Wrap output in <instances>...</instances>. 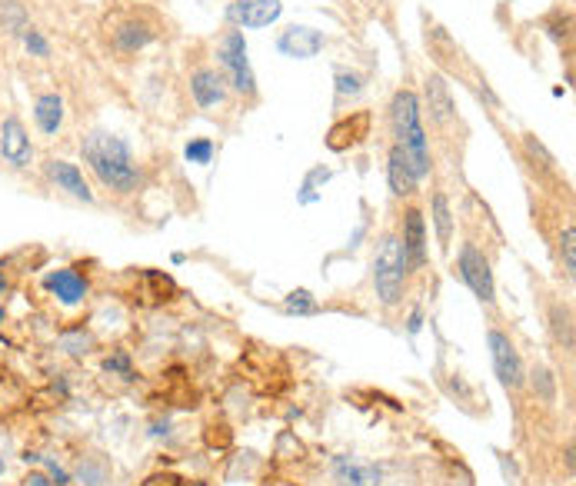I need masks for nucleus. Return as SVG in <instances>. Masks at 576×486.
<instances>
[{"mask_svg": "<svg viewBox=\"0 0 576 486\" xmlns=\"http://www.w3.org/2000/svg\"><path fill=\"white\" fill-rule=\"evenodd\" d=\"M0 160L14 170H27L34 164V143L17 113H7L0 123Z\"/></svg>", "mask_w": 576, "mask_h": 486, "instance_id": "obj_8", "label": "nucleus"}, {"mask_svg": "<svg viewBox=\"0 0 576 486\" xmlns=\"http://www.w3.org/2000/svg\"><path fill=\"white\" fill-rule=\"evenodd\" d=\"M0 20H4V27H7L10 34H17V37L30 27V24H27V10L20 7L17 0H4V4H0Z\"/></svg>", "mask_w": 576, "mask_h": 486, "instance_id": "obj_24", "label": "nucleus"}, {"mask_svg": "<svg viewBox=\"0 0 576 486\" xmlns=\"http://www.w3.org/2000/svg\"><path fill=\"white\" fill-rule=\"evenodd\" d=\"M390 127H393V137L400 143V150L410 160V170H414L416 184L430 177V137L424 131V107H420V97L414 90H397L393 100H390Z\"/></svg>", "mask_w": 576, "mask_h": 486, "instance_id": "obj_2", "label": "nucleus"}, {"mask_svg": "<svg viewBox=\"0 0 576 486\" xmlns=\"http://www.w3.org/2000/svg\"><path fill=\"white\" fill-rule=\"evenodd\" d=\"M323 44H327V37L313 27H290L280 34V40H277L280 54L297 57V60H310V57H317L323 50Z\"/></svg>", "mask_w": 576, "mask_h": 486, "instance_id": "obj_16", "label": "nucleus"}, {"mask_svg": "<svg viewBox=\"0 0 576 486\" xmlns=\"http://www.w3.org/2000/svg\"><path fill=\"white\" fill-rule=\"evenodd\" d=\"M420 327H424V310L414 307V313H410V320H406V330H410V337H416V333H420Z\"/></svg>", "mask_w": 576, "mask_h": 486, "instance_id": "obj_34", "label": "nucleus"}, {"mask_svg": "<svg viewBox=\"0 0 576 486\" xmlns=\"http://www.w3.org/2000/svg\"><path fill=\"white\" fill-rule=\"evenodd\" d=\"M523 147H527L529 157L539 160V164H543V167H547V170L557 167V160H553V153H550V150L543 147V143H539L537 137H533V133H527V137H523Z\"/></svg>", "mask_w": 576, "mask_h": 486, "instance_id": "obj_29", "label": "nucleus"}, {"mask_svg": "<svg viewBox=\"0 0 576 486\" xmlns=\"http://www.w3.org/2000/svg\"><path fill=\"white\" fill-rule=\"evenodd\" d=\"M20 40H24V48L30 50L34 57H50V44H47V37L40 34L37 27H27L24 34H20Z\"/></svg>", "mask_w": 576, "mask_h": 486, "instance_id": "obj_27", "label": "nucleus"}, {"mask_svg": "<svg viewBox=\"0 0 576 486\" xmlns=\"http://www.w3.org/2000/svg\"><path fill=\"white\" fill-rule=\"evenodd\" d=\"M80 153L84 164L94 170V177L114 194H133L141 187V167L133 160L127 141H120L110 131H90L80 141Z\"/></svg>", "mask_w": 576, "mask_h": 486, "instance_id": "obj_1", "label": "nucleus"}, {"mask_svg": "<svg viewBox=\"0 0 576 486\" xmlns=\"http://www.w3.org/2000/svg\"><path fill=\"white\" fill-rule=\"evenodd\" d=\"M0 320H4V307H0Z\"/></svg>", "mask_w": 576, "mask_h": 486, "instance_id": "obj_38", "label": "nucleus"}, {"mask_svg": "<svg viewBox=\"0 0 576 486\" xmlns=\"http://www.w3.org/2000/svg\"><path fill=\"white\" fill-rule=\"evenodd\" d=\"M183 153H187L190 164H210V157H214V141H210V137H200V141H190Z\"/></svg>", "mask_w": 576, "mask_h": 486, "instance_id": "obj_28", "label": "nucleus"}, {"mask_svg": "<svg viewBox=\"0 0 576 486\" xmlns=\"http://www.w3.org/2000/svg\"><path fill=\"white\" fill-rule=\"evenodd\" d=\"M560 260H563L567 280H573V273H576V227L573 224H567L560 230Z\"/></svg>", "mask_w": 576, "mask_h": 486, "instance_id": "obj_23", "label": "nucleus"}, {"mask_svg": "<svg viewBox=\"0 0 576 486\" xmlns=\"http://www.w3.org/2000/svg\"><path fill=\"white\" fill-rule=\"evenodd\" d=\"M4 470H7V463H4V457H0V477H4Z\"/></svg>", "mask_w": 576, "mask_h": 486, "instance_id": "obj_37", "label": "nucleus"}, {"mask_svg": "<svg viewBox=\"0 0 576 486\" xmlns=\"http://www.w3.org/2000/svg\"><path fill=\"white\" fill-rule=\"evenodd\" d=\"M217 64H220V74L227 77L230 90L246 97V100H254L257 77H254V70H250V60H246V40H244V30L240 27L224 30V37H220V44H217Z\"/></svg>", "mask_w": 576, "mask_h": 486, "instance_id": "obj_4", "label": "nucleus"}, {"mask_svg": "<svg viewBox=\"0 0 576 486\" xmlns=\"http://www.w3.org/2000/svg\"><path fill=\"white\" fill-rule=\"evenodd\" d=\"M44 287L47 293L64 303V307H77V303H84L87 293H90V283H87L84 273H77L74 267H60V270H50L44 277Z\"/></svg>", "mask_w": 576, "mask_h": 486, "instance_id": "obj_15", "label": "nucleus"}, {"mask_svg": "<svg viewBox=\"0 0 576 486\" xmlns=\"http://www.w3.org/2000/svg\"><path fill=\"white\" fill-rule=\"evenodd\" d=\"M107 37L120 54H137L161 37V24L147 10H120L107 20Z\"/></svg>", "mask_w": 576, "mask_h": 486, "instance_id": "obj_5", "label": "nucleus"}, {"mask_svg": "<svg viewBox=\"0 0 576 486\" xmlns=\"http://www.w3.org/2000/svg\"><path fill=\"white\" fill-rule=\"evenodd\" d=\"M430 214H434L440 250H450V240H454V210H450V200H446L444 190H436L434 194V200H430Z\"/></svg>", "mask_w": 576, "mask_h": 486, "instance_id": "obj_20", "label": "nucleus"}, {"mask_svg": "<svg viewBox=\"0 0 576 486\" xmlns=\"http://www.w3.org/2000/svg\"><path fill=\"white\" fill-rule=\"evenodd\" d=\"M60 346H64L67 354L80 356V354H87V346H90V337H84V333H77V337H64V340H60Z\"/></svg>", "mask_w": 576, "mask_h": 486, "instance_id": "obj_33", "label": "nucleus"}, {"mask_svg": "<svg viewBox=\"0 0 576 486\" xmlns=\"http://www.w3.org/2000/svg\"><path fill=\"white\" fill-rule=\"evenodd\" d=\"M360 90H363V84H360V74H347V70H340L337 74V97H357Z\"/></svg>", "mask_w": 576, "mask_h": 486, "instance_id": "obj_31", "label": "nucleus"}, {"mask_svg": "<svg viewBox=\"0 0 576 486\" xmlns=\"http://www.w3.org/2000/svg\"><path fill=\"white\" fill-rule=\"evenodd\" d=\"M34 121H37L40 133L54 137V133L64 127V97H60L58 90L40 94L37 100H34Z\"/></svg>", "mask_w": 576, "mask_h": 486, "instance_id": "obj_19", "label": "nucleus"}, {"mask_svg": "<svg viewBox=\"0 0 576 486\" xmlns=\"http://www.w3.org/2000/svg\"><path fill=\"white\" fill-rule=\"evenodd\" d=\"M190 94H194V103H197L200 111H214V107H224L230 97V87H227V77L220 74L217 67H197L194 74H190Z\"/></svg>", "mask_w": 576, "mask_h": 486, "instance_id": "obj_9", "label": "nucleus"}, {"mask_svg": "<svg viewBox=\"0 0 576 486\" xmlns=\"http://www.w3.org/2000/svg\"><path fill=\"white\" fill-rule=\"evenodd\" d=\"M456 273L460 280L473 291V297L480 300L483 307H493L497 303V280H493L490 270V257L477 247L473 240H466L456 253Z\"/></svg>", "mask_w": 576, "mask_h": 486, "instance_id": "obj_6", "label": "nucleus"}, {"mask_svg": "<svg viewBox=\"0 0 576 486\" xmlns=\"http://www.w3.org/2000/svg\"><path fill=\"white\" fill-rule=\"evenodd\" d=\"M44 174H47V180L54 184V187L64 190V194H70L74 200L94 204V190H90V184L84 180V170L77 167V164L60 160V157H50L47 164H44Z\"/></svg>", "mask_w": 576, "mask_h": 486, "instance_id": "obj_12", "label": "nucleus"}, {"mask_svg": "<svg viewBox=\"0 0 576 486\" xmlns=\"http://www.w3.org/2000/svg\"><path fill=\"white\" fill-rule=\"evenodd\" d=\"M400 243L410 260V270H424L426 267V220L420 206H406L403 210V230H400Z\"/></svg>", "mask_w": 576, "mask_h": 486, "instance_id": "obj_11", "label": "nucleus"}, {"mask_svg": "<svg viewBox=\"0 0 576 486\" xmlns=\"http://www.w3.org/2000/svg\"><path fill=\"white\" fill-rule=\"evenodd\" d=\"M74 480L80 486H107L110 483V467H107V460L104 457H84L80 460V467H77Z\"/></svg>", "mask_w": 576, "mask_h": 486, "instance_id": "obj_22", "label": "nucleus"}, {"mask_svg": "<svg viewBox=\"0 0 576 486\" xmlns=\"http://www.w3.org/2000/svg\"><path fill=\"white\" fill-rule=\"evenodd\" d=\"M0 486H4V483H0Z\"/></svg>", "mask_w": 576, "mask_h": 486, "instance_id": "obj_39", "label": "nucleus"}, {"mask_svg": "<svg viewBox=\"0 0 576 486\" xmlns=\"http://www.w3.org/2000/svg\"><path fill=\"white\" fill-rule=\"evenodd\" d=\"M550 330H553V340L560 343V350L573 354V310L567 303H553L550 307Z\"/></svg>", "mask_w": 576, "mask_h": 486, "instance_id": "obj_21", "label": "nucleus"}, {"mask_svg": "<svg viewBox=\"0 0 576 486\" xmlns=\"http://www.w3.org/2000/svg\"><path fill=\"white\" fill-rule=\"evenodd\" d=\"M104 370L107 374H120L123 380H133V370H131V356L127 354H114L104 360Z\"/></svg>", "mask_w": 576, "mask_h": 486, "instance_id": "obj_30", "label": "nucleus"}, {"mask_svg": "<svg viewBox=\"0 0 576 486\" xmlns=\"http://www.w3.org/2000/svg\"><path fill=\"white\" fill-rule=\"evenodd\" d=\"M487 346H490L493 374L500 376V384L507 386V390H523V384H527V366H523V356H519L510 333L490 327L487 330Z\"/></svg>", "mask_w": 576, "mask_h": 486, "instance_id": "obj_7", "label": "nucleus"}, {"mask_svg": "<svg viewBox=\"0 0 576 486\" xmlns=\"http://www.w3.org/2000/svg\"><path fill=\"white\" fill-rule=\"evenodd\" d=\"M387 184L390 190H393V196H400V200L416 194V177H414V170H410L406 153L400 150V143H390L387 150Z\"/></svg>", "mask_w": 576, "mask_h": 486, "instance_id": "obj_17", "label": "nucleus"}, {"mask_svg": "<svg viewBox=\"0 0 576 486\" xmlns=\"http://www.w3.org/2000/svg\"><path fill=\"white\" fill-rule=\"evenodd\" d=\"M4 270H7V267H4V260H0V293L7 291V273Z\"/></svg>", "mask_w": 576, "mask_h": 486, "instance_id": "obj_36", "label": "nucleus"}, {"mask_svg": "<svg viewBox=\"0 0 576 486\" xmlns=\"http://www.w3.org/2000/svg\"><path fill=\"white\" fill-rule=\"evenodd\" d=\"M424 97H426V111H430V121H434L436 127H450V123L456 121L454 90H450V84H446L444 74H426Z\"/></svg>", "mask_w": 576, "mask_h": 486, "instance_id": "obj_13", "label": "nucleus"}, {"mask_svg": "<svg viewBox=\"0 0 576 486\" xmlns=\"http://www.w3.org/2000/svg\"><path fill=\"white\" fill-rule=\"evenodd\" d=\"M333 480L340 486H380V470L357 457L333 460Z\"/></svg>", "mask_w": 576, "mask_h": 486, "instance_id": "obj_18", "label": "nucleus"}, {"mask_svg": "<svg viewBox=\"0 0 576 486\" xmlns=\"http://www.w3.org/2000/svg\"><path fill=\"white\" fill-rule=\"evenodd\" d=\"M44 467H47V477H50V483H54V486H70V483H74V477H70V473H67L60 463H54V460H44Z\"/></svg>", "mask_w": 576, "mask_h": 486, "instance_id": "obj_32", "label": "nucleus"}, {"mask_svg": "<svg viewBox=\"0 0 576 486\" xmlns=\"http://www.w3.org/2000/svg\"><path fill=\"white\" fill-rule=\"evenodd\" d=\"M24 486H54V483H50L47 473H37V470H34V473H27V477H24Z\"/></svg>", "mask_w": 576, "mask_h": 486, "instance_id": "obj_35", "label": "nucleus"}, {"mask_svg": "<svg viewBox=\"0 0 576 486\" xmlns=\"http://www.w3.org/2000/svg\"><path fill=\"white\" fill-rule=\"evenodd\" d=\"M284 310L287 313H317V303H313V297H310V291H293L290 297H287V303H284Z\"/></svg>", "mask_w": 576, "mask_h": 486, "instance_id": "obj_26", "label": "nucleus"}, {"mask_svg": "<svg viewBox=\"0 0 576 486\" xmlns=\"http://www.w3.org/2000/svg\"><path fill=\"white\" fill-rule=\"evenodd\" d=\"M533 390L547 403L557 400V380H553V374H550L547 366H537V370H533Z\"/></svg>", "mask_w": 576, "mask_h": 486, "instance_id": "obj_25", "label": "nucleus"}, {"mask_svg": "<svg viewBox=\"0 0 576 486\" xmlns=\"http://www.w3.org/2000/svg\"><path fill=\"white\" fill-rule=\"evenodd\" d=\"M284 14L280 0H234L227 7L230 27H270Z\"/></svg>", "mask_w": 576, "mask_h": 486, "instance_id": "obj_10", "label": "nucleus"}, {"mask_svg": "<svg viewBox=\"0 0 576 486\" xmlns=\"http://www.w3.org/2000/svg\"><path fill=\"white\" fill-rule=\"evenodd\" d=\"M370 123H373L370 111L347 113V117H340V121L330 127V133H327V147L337 150V153H343V150H350V147H357V143H363L370 137Z\"/></svg>", "mask_w": 576, "mask_h": 486, "instance_id": "obj_14", "label": "nucleus"}, {"mask_svg": "<svg viewBox=\"0 0 576 486\" xmlns=\"http://www.w3.org/2000/svg\"><path fill=\"white\" fill-rule=\"evenodd\" d=\"M410 260L403 253V243L397 234H387L380 240V250L373 257V291L377 300L387 310L400 307L406 297V287H410Z\"/></svg>", "mask_w": 576, "mask_h": 486, "instance_id": "obj_3", "label": "nucleus"}]
</instances>
